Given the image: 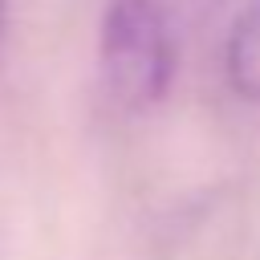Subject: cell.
I'll return each instance as SVG.
<instances>
[{"instance_id":"2","label":"cell","mask_w":260,"mask_h":260,"mask_svg":"<svg viewBox=\"0 0 260 260\" xmlns=\"http://www.w3.org/2000/svg\"><path fill=\"white\" fill-rule=\"evenodd\" d=\"M228 81L240 98L260 102V0L244 8L228 41Z\"/></svg>"},{"instance_id":"3","label":"cell","mask_w":260,"mask_h":260,"mask_svg":"<svg viewBox=\"0 0 260 260\" xmlns=\"http://www.w3.org/2000/svg\"><path fill=\"white\" fill-rule=\"evenodd\" d=\"M0 4H4V0H0Z\"/></svg>"},{"instance_id":"1","label":"cell","mask_w":260,"mask_h":260,"mask_svg":"<svg viewBox=\"0 0 260 260\" xmlns=\"http://www.w3.org/2000/svg\"><path fill=\"white\" fill-rule=\"evenodd\" d=\"M175 73V41L158 0H114L102 24V77L114 102L154 106Z\"/></svg>"}]
</instances>
